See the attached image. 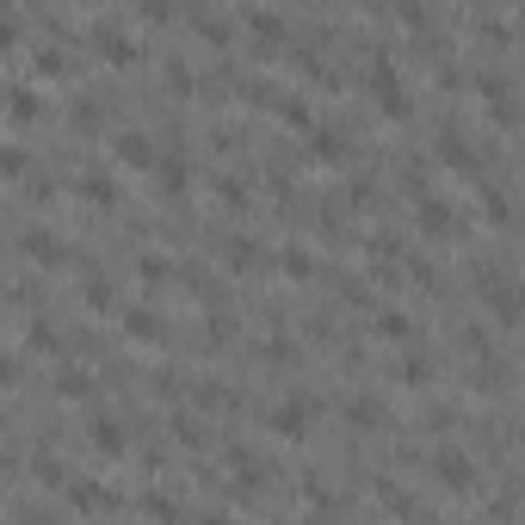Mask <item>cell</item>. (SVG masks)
I'll return each mask as SVG.
<instances>
[{
  "label": "cell",
  "mask_w": 525,
  "mask_h": 525,
  "mask_svg": "<svg viewBox=\"0 0 525 525\" xmlns=\"http://www.w3.org/2000/svg\"><path fill=\"white\" fill-rule=\"evenodd\" d=\"M365 93H371V105H377L390 124H408V118H414V93H408V81H402V68H396L390 50L371 56V68H365Z\"/></svg>",
  "instance_id": "6da1fadb"
},
{
  "label": "cell",
  "mask_w": 525,
  "mask_h": 525,
  "mask_svg": "<svg viewBox=\"0 0 525 525\" xmlns=\"http://www.w3.org/2000/svg\"><path fill=\"white\" fill-rule=\"evenodd\" d=\"M315 414H322V402H315V390H291V396H278L266 408V427L285 439V445H303L309 427H315Z\"/></svg>",
  "instance_id": "7a4b0ae2"
},
{
  "label": "cell",
  "mask_w": 525,
  "mask_h": 525,
  "mask_svg": "<svg viewBox=\"0 0 525 525\" xmlns=\"http://www.w3.org/2000/svg\"><path fill=\"white\" fill-rule=\"evenodd\" d=\"M427 476L445 488V495H470V488H476V458H470V445H433L427 451Z\"/></svg>",
  "instance_id": "3957f363"
},
{
  "label": "cell",
  "mask_w": 525,
  "mask_h": 525,
  "mask_svg": "<svg viewBox=\"0 0 525 525\" xmlns=\"http://www.w3.org/2000/svg\"><path fill=\"white\" fill-rule=\"evenodd\" d=\"M414 223L427 241H451V235H464V217H458V204L439 198V192H414Z\"/></svg>",
  "instance_id": "277c9868"
},
{
  "label": "cell",
  "mask_w": 525,
  "mask_h": 525,
  "mask_svg": "<svg viewBox=\"0 0 525 525\" xmlns=\"http://www.w3.org/2000/svg\"><path fill=\"white\" fill-rule=\"evenodd\" d=\"M93 50L112 62V68H124V62L143 56V50H136V31L124 25V13H99V19H93Z\"/></svg>",
  "instance_id": "5b68a950"
},
{
  "label": "cell",
  "mask_w": 525,
  "mask_h": 525,
  "mask_svg": "<svg viewBox=\"0 0 525 525\" xmlns=\"http://www.w3.org/2000/svg\"><path fill=\"white\" fill-rule=\"evenodd\" d=\"M476 93H482L488 118H495L501 130H513V124H519V93H513V81L501 75V68H476Z\"/></svg>",
  "instance_id": "8992f818"
},
{
  "label": "cell",
  "mask_w": 525,
  "mask_h": 525,
  "mask_svg": "<svg viewBox=\"0 0 525 525\" xmlns=\"http://www.w3.org/2000/svg\"><path fill=\"white\" fill-rule=\"evenodd\" d=\"M439 161H445L451 173H464V180H482V155H476L470 130H464L458 118H445V124H439Z\"/></svg>",
  "instance_id": "52a82bcc"
},
{
  "label": "cell",
  "mask_w": 525,
  "mask_h": 525,
  "mask_svg": "<svg viewBox=\"0 0 525 525\" xmlns=\"http://www.w3.org/2000/svg\"><path fill=\"white\" fill-rule=\"evenodd\" d=\"M235 25H241V31H254V56H272L278 44H285V31H291L285 13H272V7H241Z\"/></svg>",
  "instance_id": "ba28073f"
},
{
  "label": "cell",
  "mask_w": 525,
  "mask_h": 525,
  "mask_svg": "<svg viewBox=\"0 0 525 525\" xmlns=\"http://www.w3.org/2000/svg\"><path fill=\"white\" fill-rule=\"evenodd\" d=\"M217 260H223L229 272H266V266H272V254L260 248V241H254V235H241V229L217 241Z\"/></svg>",
  "instance_id": "9c48e42d"
},
{
  "label": "cell",
  "mask_w": 525,
  "mask_h": 525,
  "mask_svg": "<svg viewBox=\"0 0 525 525\" xmlns=\"http://www.w3.org/2000/svg\"><path fill=\"white\" fill-rule=\"evenodd\" d=\"M62 495H68V507H75V513H112V507H118V488H105V482H93V476H68Z\"/></svg>",
  "instance_id": "30bf717a"
},
{
  "label": "cell",
  "mask_w": 525,
  "mask_h": 525,
  "mask_svg": "<svg viewBox=\"0 0 525 525\" xmlns=\"http://www.w3.org/2000/svg\"><path fill=\"white\" fill-rule=\"evenodd\" d=\"M346 155H353V136H346L340 124H315V130H309V161L346 167Z\"/></svg>",
  "instance_id": "8fae6325"
},
{
  "label": "cell",
  "mask_w": 525,
  "mask_h": 525,
  "mask_svg": "<svg viewBox=\"0 0 525 525\" xmlns=\"http://www.w3.org/2000/svg\"><path fill=\"white\" fill-rule=\"evenodd\" d=\"M112 161H118V167H136V173H149V167H155L149 130H118V136H112Z\"/></svg>",
  "instance_id": "7c38bea8"
},
{
  "label": "cell",
  "mask_w": 525,
  "mask_h": 525,
  "mask_svg": "<svg viewBox=\"0 0 525 525\" xmlns=\"http://www.w3.org/2000/svg\"><path fill=\"white\" fill-rule=\"evenodd\" d=\"M87 439H93V451H105V458H124L130 451V427L118 414H93L87 420Z\"/></svg>",
  "instance_id": "4fadbf2b"
},
{
  "label": "cell",
  "mask_w": 525,
  "mask_h": 525,
  "mask_svg": "<svg viewBox=\"0 0 525 525\" xmlns=\"http://www.w3.org/2000/svg\"><path fill=\"white\" fill-rule=\"evenodd\" d=\"M155 173H161V186H167V198H186L192 192V155L173 143L167 155H155Z\"/></svg>",
  "instance_id": "5bb4252c"
},
{
  "label": "cell",
  "mask_w": 525,
  "mask_h": 525,
  "mask_svg": "<svg viewBox=\"0 0 525 525\" xmlns=\"http://www.w3.org/2000/svg\"><path fill=\"white\" fill-rule=\"evenodd\" d=\"M383 420H390V408H383V396H377V390H353V396H346V427L377 433Z\"/></svg>",
  "instance_id": "9a60e30c"
},
{
  "label": "cell",
  "mask_w": 525,
  "mask_h": 525,
  "mask_svg": "<svg viewBox=\"0 0 525 525\" xmlns=\"http://www.w3.org/2000/svg\"><path fill=\"white\" fill-rule=\"evenodd\" d=\"M186 25L198 31L204 44H217V50H229V38L241 31V25H235V13H210V7H192V13H186Z\"/></svg>",
  "instance_id": "2e32d148"
},
{
  "label": "cell",
  "mask_w": 525,
  "mask_h": 525,
  "mask_svg": "<svg viewBox=\"0 0 525 525\" xmlns=\"http://www.w3.org/2000/svg\"><path fill=\"white\" fill-rule=\"evenodd\" d=\"M75 192H81L93 210H112V204H118V173H112V167H87L81 180H75Z\"/></svg>",
  "instance_id": "e0dca14e"
},
{
  "label": "cell",
  "mask_w": 525,
  "mask_h": 525,
  "mask_svg": "<svg viewBox=\"0 0 525 525\" xmlns=\"http://www.w3.org/2000/svg\"><path fill=\"white\" fill-rule=\"evenodd\" d=\"M19 248H25V260H38L44 272L68 266V248H62V241H56L50 229H25V235H19Z\"/></svg>",
  "instance_id": "ac0fdd59"
},
{
  "label": "cell",
  "mask_w": 525,
  "mask_h": 525,
  "mask_svg": "<svg viewBox=\"0 0 525 525\" xmlns=\"http://www.w3.org/2000/svg\"><path fill=\"white\" fill-rule=\"evenodd\" d=\"M124 334H130V340H143V346H161V340H167L161 309H149V303H130V309H124Z\"/></svg>",
  "instance_id": "d6986e66"
},
{
  "label": "cell",
  "mask_w": 525,
  "mask_h": 525,
  "mask_svg": "<svg viewBox=\"0 0 525 525\" xmlns=\"http://www.w3.org/2000/svg\"><path fill=\"white\" fill-rule=\"evenodd\" d=\"M377 501H383V513L402 519V525H414V519H420V501L408 495V488H402L396 476H377Z\"/></svg>",
  "instance_id": "ffe728a7"
},
{
  "label": "cell",
  "mask_w": 525,
  "mask_h": 525,
  "mask_svg": "<svg viewBox=\"0 0 525 525\" xmlns=\"http://www.w3.org/2000/svg\"><path fill=\"white\" fill-rule=\"evenodd\" d=\"M272 266L285 272L291 285H309V278H322V260H315L309 248H297V241H291V248H278V254H272Z\"/></svg>",
  "instance_id": "44dd1931"
},
{
  "label": "cell",
  "mask_w": 525,
  "mask_h": 525,
  "mask_svg": "<svg viewBox=\"0 0 525 525\" xmlns=\"http://www.w3.org/2000/svg\"><path fill=\"white\" fill-rule=\"evenodd\" d=\"M143 519H149V525H192L186 507L173 501V495H161V488H149V495H143Z\"/></svg>",
  "instance_id": "7402d4cb"
},
{
  "label": "cell",
  "mask_w": 525,
  "mask_h": 525,
  "mask_svg": "<svg viewBox=\"0 0 525 525\" xmlns=\"http://www.w3.org/2000/svg\"><path fill=\"white\" fill-rule=\"evenodd\" d=\"M7 118H44V99H38V87H31V81H13L7 87Z\"/></svg>",
  "instance_id": "603a6c76"
},
{
  "label": "cell",
  "mask_w": 525,
  "mask_h": 525,
  "mask_svg": "<svg viewBox=\"0 0 525 525\" xmlns=\"http://www.w3.org/2000/svg\"><path fill=\"white\" fill-rule=\"evenodd\" d=\"M371 334H377V340H396V346H402V340H414L408 309H377V315H371Z\"/></svg>",
  "instance_id": "cb8c5ba5"
},
{
  "label": "cell",
  "mask_w": 525,
  "mask_h": 525,
  "mask_svg": "<svg viewBox=\"0 0 525 525\" xmlns=\"http://www.w3.org/2000/svg\"><path fill=\"white\" fill-rule=\"evenodd\" d=\"M56 396L87 402V396H93V371H81V365H56Z\"/></svg>",
  "instance_id": "d4e9b609"
},
{
  "label": "cell",
  "mask_w": 525,
  "mask_h": 525,
  "mask_svg": "<svg viewBox=\"0 0 525 525\" xmlns=\"http://www.w3.org/2000/svg\"><path fill=\"white\" fill-rule=\"evenodd\" d=\"M210 192H217V204L235 210V217L248 210V180H241V173H217V180H210Z\"/></svg>",
  "instance_id": "484cf974"
},
{
  "label": "cell",
  "mask_w": 525,
  "mask_h": 525,
  "mask_svg": "<svg viewBox=\"0 0 525 525\" xmlns=\"http://www.w3.org/2000/svg\"><path fill=\"white\" fill-rule=\"evenodd\" d=\"M278 118H285L291 130H315V112H309V99L303 93H278V105H272Z\"/></svg>",
  "instance_id": "4316f807"
},
{
  "label": "cell",
  "mask_w": 525,
  "mask_h": 525,
  "mask_svg": "<svg viewBox=\"0 0 525 525\" xmlns=\"http://www.w3.org/2000/svg\"><path fill=\"white\" fill-rule=\"evenodd\" d=\"M433 371H439V365H433L427 353H414V346H408L402 365H396V377H402V383H414V390H420V383H433Z\"/></svg>",
  "instance_id": "83f0119b"
},
{
  "label": "cell",
  "mask_w": 525,
  "mask_h": 525,
  "mask_svg": "<svg viewBox=\"0 0 525 525\" xmlns=\"http://www.w3.org/2000/svg\"><path fill=\"white\" fill-rule=\"evenodd\" d=\"M198 408H204V414H217V408H235V390H229L223 377H204V383H198Z\"/></svg>",
  "instance_id": "f1b7e54d"
},
{
  "label": "cell",
  "mask_w": 525,
  "mask_h": 525,
  "mask_svg": "<svg viewBox=\"0 0 525 525\" xmlns=\"http://www.w3.org/2000/svg\"><path fill=\"white\" fill-rule=\"evenodd\" d=\"M112 303H118V291H112V278H105L99 266H87V309H99V315H105V309H112Z\"/></svg>",
  "instance_id": "f546056e"
},
{
  "label": "cell",
  "mask_w": 525,
  "mask_h": 525,
  "mask_svg": "<svg viewBox=\"0 0 525 525\" xmlns=\"http://www.w3.org/2000/svg\"><path fill=\"white\" fill-rule=\"evenodd\" d=\"M31 476H38L44 488H62V482H68V470H62L56 451H38V458H31Z\"/></svg>",
  "instance_id": "4dcf8cb0"
},
{
  "label": "cell",
  "mask_w": 525,
  "mask_h": 525,
  "mask_svg": "<svg viewBox=\"0 0 525 525\" xmlns=\"http://www.w3.org/2000/svg\"><path fill=\"white\" fill-rule=\"evenodd\" d=\"M161 75H167L173 93H192V87H198V75H192V62H186V56H167V62H161Z\"/></svg>",
  "instance_id": "1f68e13d"
},
{
  "label": "cell",
  "mask_w": 525,
  "mask_h": 525,
  "mask_svg": "<svg viewBox=\"0 0 525 525\" xmlns=\"http://www.w3.org/2000/svg\"><path fill=\"white\" fill-rule=\"evenodd\" d=\"M260 365H297V340H285V334L260 340Z\"/></svg>",
  "instance_id": "d6a6232c"
},
{
  "label": "cell",
  "mask_w": 525,
  "mask_h": 525,
  "mask_svg": "<svg viewBox=\"0 0 525 525\" xmlns=\"http://www.w3.org/2000/svg\"><path fill=\"white\" fill-rule=\"evenodd\" d=\"M482 210H488V223H513V204H507V186H488V180H482Z\"/></svg>",
  "instance_id": "836d02e7"
},
{
  "label": "cell",
  "mask_w": 525,
  "mask_h": 525,
  "mask_svg": "<svg viewBox=\"0 0 525 525\" xmlns=\"http://www.w3.org/2000/svg\"><path fill=\"white\" fill-rule=\"evenodd\" d=\"M31 173V155L19 143H0V180H25Z\"/></svg>",
  "instance_id": "e575fe53"
},
{
  "label": "cell",
  "mask_w": 525,
  "mask_h": 525,
  "mask_svg": "<svg viewBox=\"0 0 525 525\" xmlns=\"http://www.w3.org/2000/svg\"><path fill=\"white\" fill-rule=\"evenodd\" d=\"M68 118H75V130H99V124H105L99 99H75V105H68Z\"/></svg>",
  "instance_id": "d590c367"
},
{
  "label": "cell",
  "mask_w": 525,
  "mask_h": 525,
  "mask_svg": "<svg viewBox=\"0 0 525 525\" xmlns=\"http://www.w3.org/2000/svg\"><path fill=\"white\" fill-rule=\"evenodd\" d=\"M25 353H56V328L50 322H31L25 328Z\"/></svg>",
  "instance_id": "8d00e7d4"
},
{
  "label": "cell",
  "mask_w": 525,
  "mask_h": 525,
  "mask_svg": "<svg viewBox=\"0 0 525 525\" xmlns=\"http://www.w3.org/2000/svg\"><path fill=\"white\" fill-rule=\"evenodd\" d=\"M173 439H180L186 451H198V439H204V427H198V420H192V414H173Z\"/></svg>",
  "instance_id": "74e56055"
},
{
  "label": "cell",
  "mask_w": 525,
  "mask_h": 525,
  "mask_svg": "<svg viewBox=\"0 0 525 525\" xmlns=\"http://www.w3.org/2000/svg\"><path fill=\"white\" fill-rule=\"evenodd\" d=\"M513 507H519V501H513V488H501V495L488 501V519H495V525H507V519H513Z\"/></svg>",
  "instance_id": "f35d334b"
},
{
  "label": "cell",
  "mask_w": 525,
  "mask_h": 525,
  "mask_svg": "<svg viewBox=\"0 0 525 525\" xmlns=\"http://www.w3.org/2000/svg\"><path fill=\"white\" fill-rule=\"evenodd\" d=\"M136 19H143V25H167L173 7H161V0H143V7H136Z\"/></svg>",
  "instance_id": "ab89813d"
},
{
  "label": "cell",
  "mask_w": 525,
  "mask_h": 525,
  "mask_svg": "<svg viewBox=\"0 0 525 525\" xmlns=\"http://www.w3.org/2000/svg\"><path fill=\"white\" fill-rule=\"evenodd\" d=\"M31 62H38V75H62V50H50V44L31 56Z\"/></svg>",
  "instance_id": "60d3db41"
},
{
  "label": "cell",
  "mask_w": 525,
  "mask_h": 525,
  "mask_svg": "<svg viewBox=\"0 0 525 525\" xmlns=\"http://www.w3.org/2000/svg\"><path fill=\"white\" fill-rule=\"evenodd\" d=\"M13 383H19V359L0 353V390H13Z\"/></svg>",
  "instance_id": "b9f144b4"
}]
</instances>
